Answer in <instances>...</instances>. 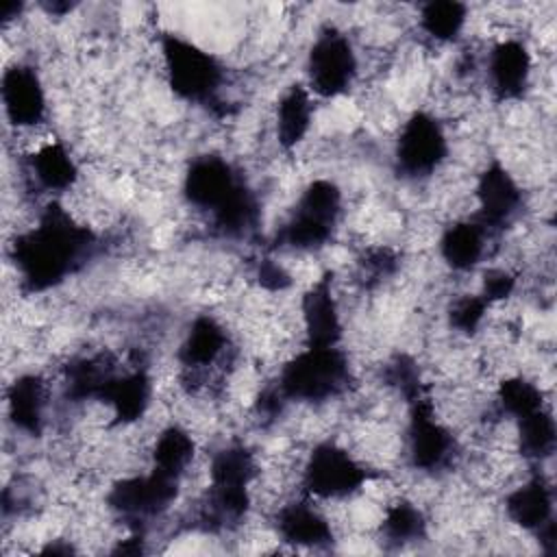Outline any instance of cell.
I'll return each mask as SVG.
<instances>
[{
  "label": "cell",
  "mask_w": 557,
  "mask_h": 557,
  "mask_svg": "<svg viewBox=\"0 0 557 557\" xmlns=\"http://www.w3.org/2000/svg\"><path fill=\"white\" fill-rule=\"evenodd\" d=\"M9 246L20 287L35 296L61 287L85 268L98 248V235L61 198H50L30 226L15 231Z\"/></svg>",
  "instance_id": "6da1fadb"
},
{
  "label": "cell",
  "mask_w": 557,
  "mask_h": 557,
  "mask_svg": "<svg viewBox=\"0 0 557 557\" xmlns=\"http://www.w3.org/2000/svg\"><path fill=\"white\" fill-rule=\"evenodd\" d=\"M159 61L168 89L185 104L202 107L215 120H228L237 107L224 96L226 67L200 44L163 30L159 33Z\"/></svg>",
  "instance_id": "7a4b0ae2"
},
{
  "label": "cell",
  "mask_w": 557,
  "mask_h": 557,
  "mask_svg": "<svg viewBox=\"0 0 557 557\" xmlns=\"http://www.w3.org/2000/svg\"><path fill=\"white\" fill-rule=\"evenodd\" d=\"M344 218V191L326 176L307 181L270 237L268 252L318 255L329 248Z\"/></svg>",
  "instance_id": "3957f363"
},
{
  "label": "cell",
  "mask_w": 557,
  "mask_h": 557,
  "mask_svg": "<svg viewBox=\"0 0 557 557\" xmlns=\"http://www.w3.org/2000/svg\"><path fill=\"white\" fill-rule=\"evenodd\" d=\"M274 383L292 405L326 407L350 394L357 372L342 346H302L278 366Z\"/></svg>",
  "instance_id": "277c9868"
},
{
  "label": "cell",
  "mask_w": 557,
  "mask_h": 557,
  "mask_svg": "<svg viewBox=\"0 0 557 557\" xmlns=\"http://www.w3.org/2000/svg\"><path fill=\"white\" fill-rule=\"evenodd\" d=\"M376 474L337 437L318 440L300 466V492L318 503H344L366 492Z\"/></svg>",
  "instance_id": "5b68a950"
},
{
  "label": "cell",
  "mask_w": 557,
  "mask_h": 557,
  "mask_svg": "<svg viewBox=\"0 0 557 557\" xmlns=\"http://www.w3.org/2000/svg\"><path fill=\"white\" fill-rule=\"evenodd\" d=\"M361 76V59L350 35L335 22L322 24L305 52V87L313 98L335 100Z\"/></svg>",
  "instance_id": "8992f818"
},
{
  "label": "cell",
  "mask_w": 557,
  "mask_h": 557,
  "mask_svg": "<svg viewBox=\"0 0 557 557\" xmlns=\"http://www.w3.org/2000/svg\"><path fill=\"white\" fill-rule=\"evenodd\" d=\"M450 159V137L444 122L429 109H413L398 124L392 146L394 172L413 185L431 181Z\"/></svg>",
  "instance_id": "52a82bcc"
},
{
  "label": "cell",
  "mask_w": 557,
  "mask_h": 557,
  "mask_svg": "<svg viewBox=\"0 0 557 557\" xmlns=\"http://www.w3.org/2000/svg\"><path fill=\"white\" fill-rule=\"evenodd\" d=\"M472 215L485 226L492 237L505 231L522 215L527 207L524 189L518 176L503 163L500 157H490L472 181Z\"/></svg>",
  "instance_id": "ba28073f"
},
{
  "label": "cell",
  "mask_w": 557,
  "mask_h": 557,
  "mask_svg": "<svg viewBox=\"0 0 557 557\" xmlns=\"http://www.w3.org/2000/svg\"><path fill=\"white\" fill-rule=\"evenodd\" d=\"M298 320L305 346H342L344 311L335 289V270L326 268L298 296Z\"/></svg>",
  "instance_id": "9c48e42d"
},
{
  "label": "cell",
  "mask_w": 557,
  "mask_h": 557,
  "mask_svg": "<svg viewBox=\"0 0 557 557\" xmlns=\"http://www.w3.org/2000/svg\"><path fill=\"white\" fill-rule=\"evenodd\" d=\"M268 524L278 544H285L292 550L298 548H326L335 542V524L326 513L324 505L296 494L281 503L270 516Z\"/></svg>",
  "instance_id": "30bf717a"
},
{
  "label": "cell",
  "mask_w": 557,
  "mask_h": 557,
  "mask_svg": "<svg viewBox=\"0 0 557 557\" xmlns=\"http://www.w3.org/2000/svg\"><path fill=\"white\" fill-rule=\"evenodd\" d=\"M483 81L496 104L524 98L533 81V52L516 35L496 39L483 59Z\"/></svg>",
  "instance_id": "8fae6325"
},
{
  "label": "cell",
  "mask_w": 557,
  "mask_h": 557,
  "mask_svg": "<svg viewBox=\"0 0 557 557\" xmlns=\"http://www.w3.org/2000/svg\"><path fill=\"white\" fill-rule=\"evenodd\" d=\"M2 107L13 131L46 126L50 115L48 91L39 70L28 61H13L2 72Z\"/></svg>",
  "instance_id": "7c38bea8"
},
{
  "label": "cell",
  "mask_w": 557,
  "mask_h": 557,
  "mask_svg": "<svg viewBox=\"0 0 557 557\" xmlns=\"http://www.w3.org/2000/svg\"><path fill=\"white\" fill-rule=\"evenodd\" d=\"M22 183L37 196L63 198L81 185V165L63 139L50 137L33 152L20 157Z\"/></svg>",
  "instance_id": "4fadbf2b"
},
{
  "label": "cell",
  "mask_w": 557,
  "mask_h": 557,
  "mask_svg": "<svg viewBox=\"0 0 557 557\" xmlns=\"http://www.w3.org/2000/svg\"><path fill=\"white\" fill-rule=\"evenodd\" d=\"M503 511L511 527L529 535L555 520L553 481L542 472V466L533 463L518 483L505 490Z\"/></svg>",
  "instance_id": "5bb4252c"
},
{
  "label": "cell",
  "mask_w": 557,
  "mask_h": 557,
  "mask_svg": "<svg viewBox=\"0 0 557 557\" xmlns=\"http://www.w3.org/2000/svg\"><path fill=\"white\" fill-rule=\"evenodd\" d=\"M492 239L496 237H492L472 213H466L453 218L446 226L440 228L435 248L442 265L450 274L466 276L483 268Z\"/></svg>",
  "instance_id": "9a60e30c"
},
{
  "label": "cell",
  "mask_w": 557,
  "mask_h": 557,
  "mask_svg": "<svg viewBox=\"0 0 557 557\" xmlns=\"http://www.w3.org/2000/svg\"><path fill=\"white\" fill-rule=\"evenodd\" d=\"M52 403V385L41 372H22L7 387V418L15 433L24 437H41L48 424V407Z\"/></svg>",
  "instance_id": "2e32d148"
},
{
  "label": "cell",
  "mask_w": 557,
  "mask_h": 557,
  "mask_svg": "<svg viewBox=\"0 0 557 557\" xmlns=\"http://www.w3.org/2000/svg\"><path fill=\"white\" fill-rule=\"evenodd\" d=\"M315 122L313 96L305 83L285 87L272 109V135L281 152H294L311 135Z\"/></svg>",
  "instance_id": "e0dca14e"
},
{
  "label": "cell",
  "mask_w": 557,
  "mask_h": 557,
  "mask_svg": "<svg viewBox=\"0 0 557 557\" xmlns=\"http://www.w3.org/2000/svg\"><path fill=\"white\" fill-rule=\"evenodd\" d=\"M429 518L424 509L407 494L392 496L376 522L379 537L389 546H407L429 537Z\"/></svg>",
  "instance_id": "ac0fdd59"
},
{
  "label": "cell",
  "mask_w": 557,
  "mask_h": 557,
  "mask_svg": "<svg viewBox=\"0 0 557 557\" xmlns=\"http://www.w3.org/2000/svg\"><path fill=\"white\" fill-rule=\"evenodd\" d=\"M511 424H513V444L520 459H524L527 463L544 466L553 457L555 442H557L553 407L550 405L542 407L524 418L513 420Z\"/></svg>",
  "instance_id": "d6986e66"
},
{
  "label": "cell",
  "mask_w": 557,
  "mask_h": 557,
  "mask_svg": "<svg viewBox=\"0 0 557 557\" xmlns=\"http://www.w3.org/2000/svg\"><path fill=\"white\" fill-rule=\"evenodd\" d=\"M470 20V9L455 0H435L418 7V30L431 46H448L459 41Z\"/></svg>",
  "instance_id": "ffe728a7"
}]
</instances>
